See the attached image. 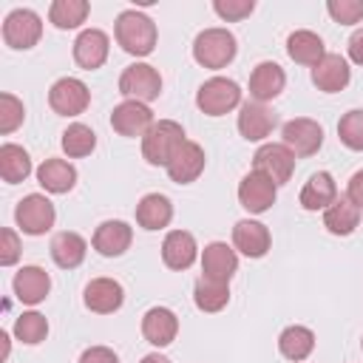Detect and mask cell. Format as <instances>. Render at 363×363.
Listing matches in <instances>:
<instances>
[{"mask_svg": "<svg viewBox=\"0 0 363 363\" xmlns=\"http://www.w3.org/2000/svg\"><path fill=\"white\" fill-rule=\"evenodd\" d=\"M31 173V156L20 147V145H11L6 142L0 147V176L6 184H17V182H26Z\"/></svg>", "mask_w": 363, "mask_h": 363, "instance_id": "cell-32", "label": "cell"}, {"mask_svg": "<svg viewBox=\"0 0 363 363\" xmlns=\"http://www.w3.org/2000/svg\"><path fill=\"white\" fill-rule=\"evenodd\" d=\"M349 60L363 65V28H357L352 37H349Z\"/></svg>", "mask_w": 363, "mask_h": 363, "instance_id": "cell-44", "label": "cell"}, {"mask_svg": "<svg viewBox=\"0 0 363 363\" xmlns=\"http://www.w3.org/2000/svg\"><path fill=\"white\" fill-rule=\"evenodd\" d=\"M40 37H43V20L31 9H14L3 20V43L9 48H17V51L34 48Z\"/></svg>", "mask_w": 363, "mask_h": 363, "instance_id": "cell-6", "label": "cell"}, {"mask_svg": "<svg viewBox=\"0 0 363 363\" xmlns=\"http://www.w3.org/2000/svg\"><path fill=\"white\" fill-rule=\"evenodd\" d=\"M88 11H91V6L85 0H54L48 9V20L57 28L68 31V28H79L85 23Z\"/></svg>", "mask_w": 363, "mask_h": 363, "instance_id": "cell-34", "label": "cell"}, {"mask_svg": "<svg viewBox=\"0 0 363 363\" xmlns=\"http://www.w3.org/2000/svg\"><path fill=\"white\" fill-rule=\"evenodd\" d=\"M79 363H119V357L108 346H91L79 354Z\"/></svg>", "mask_w": 363, "mask_h": 363, "instance_id": "cell-42", "label": "cell"}, {"mask_svg": "<svg viewBox=\"0 0 363 363\" xmlns=\"http://www.w3.org/2000/svg\"><path fill=\"white\" fill-rule=\"evenodd\" d=\"M130 241H133V230H130L128 221H119V218L102 221V224L94 230V238H91L94 250H96L99 255H105V258H119V255H125L128 247H130Z\"/></svg>", "mask_w": 363, "mask_h": 363, "instance_id": "cell-15", "label": "cell"}, {"mask_svg": "<svg viewBox=\"0 0 363 363\" xmlns=\"http://www.w3.org/2000/svg\"><path fill=\"white\" fill-rule=\"evenodd\" d=\"M360 346H363V340H360Z\"/></svg>", "mask_w": 363, "mask_h": 363, "instance_id": "cell-47", "label": "cell"}, {"mask_svg": "<svg viewBox=\"0 0 363 363\" xmlns=\"http://www.w3.org/2000/svg\"><path fill=\"white\" fill-rule=\"evenodd\" d=\"M60 145H62V150H65L68 159H82V156H88V153L96 147V133H94L88 125L74 122V125H68V128L62 130Z\"/></svg>", "mask_w": 363, "mask_h": 363, "instance_id": "cell-35", "label": "cell"}, {"mask_svg": "<svg viewBox=\"0 0 363 363\" xmlns=\"http://www.w3.org/2000/svg\"><path fill=\"white\" fill-rule=\"evenodd\" d=\"M349 79H352V68H349L346 57H340V54H326V57L312 68V82H315V88L323 91V94H337V91H343V88L349 85Z\"/></svg>", "mask_w": 363, "mask_h": 363, "instance_id": "cell-22", "label": "cell"}, {"mask_svg": "<svg viewBox=\"0 0 363 363\" xmlns=\"http://www.w3.org/2000/svg\"><path fill=\"white\" fill-rule=\"evenodd\" d=\"M238 269V255L230 244L224 241H210L201 252V272L204 278L210 281H221V284H230V278L235 275Z\"/></svg>", "mask_w": 363, "mask_h": 363, "instance_id": "cell-19", "label": "cell"}, {"mask_svg": "<svg viewBox=\"0 0 363 363\" xmlns=\"http://www.w3.org/2000/svg\"><path fill=\"white\" fill-rule=\"evenodd\" d=\"M37 182H40V187H45L48 193H68V190H74V184H77V167L71 164V162H65V159H45L40 167H37Z\"/></svg>", "mask_w": 363, "mask_h": 363, "instance_id": "cell-28", "label": "cell"}, {"mask_svg": "<svg viewBox=\"0 0 363 363\" xmlns=\"http://www.w3.org/2000/svg\"><path fill=\"white\" fill-rule=\"evenodd\" d=\"M48 105L60 116H79L91 105V91L82 79L77 77H62L51 85L48 91Z\"/></svg>", "mask_w": 363, "mask_h": 363, "instance_id": "cell-8", "label": "cell"}, {"mask_svg": "<svg viewBox=\"0 0 363 363\" xmlns=\"http://www.w3.org/2000/svg\"><path fill=\"white\" fill-rule=\"evenodd\" d=\"M196 255H199V247H196L193 233H187V230H170L164 235V241H162V261H164V267L182 272V269L193 267Z\"/></svg>", "mask_w": 363, "mask_h": 363, "instance_id": "cell-24", "label": "cell"}, {"mask_svg": "<svg viewBox=\"0 0 363 363\" xmlns=\"http://www.w3.org/2000/svg\"><path fill=\"white\" fill-rule=\"evenodd\" d=\"M275 113L261 105V102H244L238 108V133L247 139V142H261L272 133L275 128Z\"/></svg>", "mask_w": 363, "mask_h": 363, "instance_id": "cell-23", "label": "cell"}, {"mask_svg": "<svg viewBox=\"0 0 363 363\" xmlns=\"http://www.w3.org/2000/svg\"><path fill=\"white\" fill-rule=\"evenodd\" d=\"M122 301H125V289H122V284L113 281V278H94V281H88L85 289H82V303H85V309H91V312H96V315H111V312H116V309L122 306Z\"/></svg>", "mask_w": 363, "mask_h": 363, "instance_id": "cell-13", "label": "cell"}, {"mask_svg": "<svg viewBox=\"0 0 363 363\" xmlns=\"http://www.w3.org/2000/svg\"><path fill=\"white\" fill-rule=\"evenodd\" d=\"M281 136H284V145H286L295 156H301V159L315 156V153L320 150V145H323V128H320L315 119H309V116H295V119H289V122L281 128Z\"/></svg>", "mask_w": 363, "mask_h": 363, "instance_id": "cell-9", "label": "cell"}, {"mask_svg": "<svg viewBox=\"0 0 363 363\" xmlns=\"http://www.w3.org/2000/svg\"><path fill=\"white\" fill-rule=\"evenodd\" d=\"M196 105L201 113L207 116H224L230 113L233 108L241 105V88L235 79H227V77H210L207 82L199 85L196 91Z\"/></svg>", "mask_w": 363, "mask_h": 363, "instance_id": "cell-4", "label": "cell"}, {"mask_svg": "<svg viewBox=\"0 0 363 363\" xmlns=\"http://www.w3.org/2000/svg\"><path fill=\"white\" fill-rule=\"evenodd\" d=\"M14 221L26 235H45L57 221V210L43 193H28L17 201Z\"/></svg>", "mask_w": 363, "mask_h": 363, "instance_id": "cell-5", "label": "cell"}, {"mask_svg": "<svg viewBox=\"0 0 363 363\" xmlns=\"http://www.w3.org/2000/svg\"><path fill=\"white\" fill-rule=\"evenodd\" d=\"M153 111L145 105V102H136V99H125L119 102L113 111H111V128L119 133V136H145L153 125Z\"/></svg>", "mask_w": 363, "mask_h": 363, "instance_id": "cell-12", "label": "cell"}, {"mask_svg": "<svg viewBox=\"0 0 363 363\" xmlns=\"http://www.w3.org/2000/svg\"><path fill=\"white\" fill-rule=\"evenodd\" d=\"M326 11L340 26H354L363 20V0H329Z\"/></svg>", "mask_w": 363, "mask_h": 363, "instance_id": "cell-39", "label": "cell"}, {"mask_svg": "<svg viewBox=\"0 0 363 363\" xmlns=\"http://www.w3.org/2000/svg\"><path fill=\"white\" fill-rule=\"evenodd\" d=\"M142 363H170L164 354H159V352H153V354H145L142 357Z\"/></svg>", "mask_w": 363, "mask_h": 363, "instance_id": "cell-45", "label": "cell"}, {"mask_svg": "<svg viewBox=\"0 0 363 363\" xmlns=\"http://www.w3.org/2000/svg\"><path fill=\"white\" fill-rule=\"evenodd\" d=\"M275 196H278V184L264 176L261 170H250L241 184H238V201L247 213H267L272 204H275Z\"/></svg>", "mask_w": 363, "mask_h": 363, "instance_id": "cell-11", "label": "cell"}, {"mask_svg": "<svg viewBox=\"0 0 363 363\" xmlns=\"http://www.w3.org/2000/svg\"><path fill=\"white\" fill-rule=\"evenodd\" d=\"M119 94L128 96V99H136V102H153L159 94H162V77L153 65L147 62H133L122 71L119 77Z\"/></svg>", "mask_w": 363, "mask_h": 363, "instance_id": "cell-7", "label": "cell"}, {"mask_svg": "<svg viewBox=\"0 0 363 363\" xmlns=\"http://www.w3.org/2000/svg\"><path fill=\"white\" fill-rule=\"evenodd\" d=\"M11 289L17 295L20 303H28V306H37L40 301H45V295L51 292V278L43 267L37 264H28V267H20L14 272V281H11Z\"/></svg>", "mask_w": 363, "mask_h": 363, "instance_id": "cell-18", "label": "cell"}, {"mask_svg": "<svg viewBox=\"0 0 363 363\" xmlns=\"http://www.w3.org/2000/svg\"><path fill=\"white\" fill-rule=\"evenodd\" d=\"M360 224V210L346 199L340 196L332 207L323 210V227L332 233V235H352Z\"/></svg>", "mask_w": 363, "mask_h": 363, "instance_id": "cell-31", "label": "cell"}, {"mask_svg": "<svg viewBox=\"0 0 363 363\" xmlns=\"http://www.w3.org/2000/svg\"><path fill=\"white\" fill-rule=\"evenodd\" d=\"M142 335L147 343L153 346H170L179 335V318L173 309L167 306H150L145 315H142Z\"/></svg>", "mask_w": 363, "mask_h": 363, "instance_id": "cell-20", "label": "cell"}, {"mask_svg": "<svg viewBox=\"0 0 363 363\" xmlns=\"http://www.w3.org/2000/svg\"><path fill=\"white\" fill-rule=\"evenodd\" d=\"M213 11L227 23H238V20H244L255 11V3L252 0H216Z\"/></svg>", "mask_w": 363, "mask_h": 363, "instance_id": "cell-40", "label": "cell"}, {"mask_svg": "<svg viewBox=\"0 0 363 363\" xmlns=\"http://www.w3.org/2000/svg\"><path fill=\"white\" fill-rule=\"evenodd\" d=\"M17 258H20V238L11 227H3L0 230V264L11 267V264H17Z\"/></svg>", "mask_w": 363, "mask_h": 363, "instance_id": "cell-41", "label": "cell"}, {"mask_svg": "<svg viewBox=\"0 0 363 363\" xmlns=\"http://www.w3.org/2000/svg\"><path fill=\"white\" fill-rule=\"evenodd\" d=\"M346 199H349L357 210H363V170L352 173L349 184H346Z\"/></svg>", "mask_w": 363, "mask_h": 363, "instance_id": "cell-43", "label": "cell"}, {"mask_svg": "<svg viewBox=\"0 0 363 363\" xmlns=\"http://www.w3.org/2000/svg\"><path fill=\"white\" fill-rule=\"evenodd\" d=\"M269 244H272V235H269L267 224L252 221V218L235 221V227H233V247L241 255H247V258H264L269 252Z\"/></svg>", "mask_w": 363, "mask_h": 363, "instance_id": "cell-17", "label": "cell"}, {"mask_svg": "<svg viewBox=\"0 0 363 363\" xmlns=\"http://www.w3.org/2000/svg\"><path fill=\"white\" fill-rule=\"evenodd\" d=\"M193 303L201 312H221L230 303V284L221 281H210V278H199L193 286Z\"/></svg>", "mask_w": 363, "mask_h": 363, "instance_id": "cell-33", "label": "cell"}, {"mask_svg": "<svg viewBox=\"0 0 363 363\" xmlns=\"http://www.w3.org/2000/svg\"><path fill=\"white\" fill-rule=\"evenodd\" d=\"M337 136L349 150H363V108L346 111L337 122Z\"/></svg>", "mask_w": 363, "mask_h": 363, "instance_id": "cell-37", "label": "cell"}, {"mask_svg": "<svg viewBox=\"0 0 363 363\" xmlns=\"http://www.w3.org/2000/svg\"><path fill=\"white\" fill-rule=\"evenodd\" d=\"M312 349H315V332L309 326H298V323L286 326L281 332V337H278V352L286 360L301 363V360H306L312 354Z\"/></svg>", "mask_w": 363, "mask_h": 363, "instance_id": "cell-30", "label": "cell"}, {"mask_svg": "<svg viewBox=\"0 0 363 363\" xmlns=\"http://www.w3.org/2000/svg\"><path fill=\"white\" fill-rule=\"evenodd\" d=\"M113 37L122 45V51H128L133 57H147V54H153L159 34H156V23L147 14H142L136 9H128L116 17Z\"/></svg>", "mask_w": 363, "mask_h": 363, "instance_id": "cell-1", "label": "cell"}, {"mask_svg": "<svg viewBox=\"0 0 363 363\" xmlns=\"http://www.w3.org/2000/svg\"><path fill=\"white\" fill-rule=\"evenodd\" d=\"M173 221V201L164 193H147L136 204V224L142 230H164Z\"/></svg>", "mask_w": 363, "mask_h": 363, "instance_id": "cell-26", "label": "cell"}, {"mask_svg": "<svg viewBox=\"0 0 363 363\" xmlns=\"http://www.w3.org/2000/svg\"><path fill=\"white\" fill-rule=\"evenodd\" d=\"M51 258L57 267L62 269H77L82 261H85V252H88V244L79 233H71V230H62L51 238Z\"/></svg>", "mask_w": 363, "mask_h": 363, "instance_id": "cell-29", "label": "cell"}, {"mask_svg": "<svg viewBox=\"0 0 363 363\" xmlns=\"http://www.w3.org/2000/svg\"><path fill=\"white\" fill-rule=\"evenodd\" d=\"M284 85H286V74H284V68L278 62L264 60L250 74V96H252V102H261V105L272 102L284 91Z\"/></svg>", "mask_w": 363, "mask_h": 363, "instance_id": "cell-21", "label": "cell"}, {"mask_svg": "<svg viewBox=\"0 0 363 363\" xmlns=\"http://www.w3.org/2000/svg\"><path fill=\"white\" fill-rule=\"evenodd\" d=\"M252 170H261L264 176H269L278 187L281 184H286L289 179H292V173H295V153L281 142V145H275V142H269V145H261L258 150H255V156H252Z\"/></svg>", "mask_w": 363, "mask_h": 363, "instance_id": "cell-10", "label": "cell"}, {"mask_svg": "<svg viewBox=\"0 0 363 363\" xmlns=\"http://www.w3.org/2000/svg\"><path fill=\"white\" fill-rule=\"evenodd\" d=\"M286 54H289L292 62H298V65H312V68H315V65L326 57V48H323V40H320L315 31L298 28V31H292V34L286 37Z\"/></svg>", "mask_w": 363, "mask_h": 363, "instance_id": "cell-27", "label": "cell"}, {"mask_svg": "<svg viewBox=\"0 0 363 363\" xmlns=\"http://www.w3.org/2000/svg\"><path fill=\"white\" fill-rule=\"evenodd\" d=\"M108 51H111V40L105 31L99 28H85L79 31V37L74 40V60L79 68L85 71H96L105 65L108 60Z\"/></svg>", "mask_w": 363, "mask_h": 363, "instance_id": "cell-16", "label": "cell"}, {"mask_svg": "<svg viewBox=\"0 0 363 363\" xmlns=\"http://www.w3.org/2000/svg\"><path fill=\"white\" fill-rule=\"evenodd\" d=\"M235 51H238L235 34L227 28H204L193 40V60L210 71L230 65L235 60Z\"/></svg>", "mask_w": 363, "mask_h": 363, "instance_id": "cell-2", "label": "cell"}, {"mask_svg": "<svg viewBox=\"0 0 363 363\" xmlns=\"http://www.w3.org/2000/svg\"><path fill=\"white\" fill-rule=\"evenodd\" d=\"M0 340H3V357H6V354H9V335L0 332Z\"/></svg>", "mask_w": 363, "mask_h": 363, "instance_id": "cell-46", "label": "cell"}, {"mask_svg": "<svg viewBox=\"0 0 363 363\" xmlns=\"http://www.w3.org/2000/svg\"><path fill=\"white\" fill-rule=\"evenodd\" d=\"M204 162H207V156H204V147L199 145V142H184L176 153H173V159L167 162V176H170V182H176V184H190V182H196L199 176H201V170H204Z\"/></svg>", "mask_w": 363, "mask_h": 363, "instance_id": "cell-14", "label": "cell"}, {"mask_svg": "<svg viewBox=\"0 0 363 363\" xmlns=\"http://www.w3.org/2000/svg\"><path fill=\"white\" fill-rule=\"evenodd\" d=\"M298 201H301V207H303V210H309V213L332 207V204L337 201V184H335L332 173H326V170L312 173V176H309V182L301 187Z\"/></svg>", "mask_w": 363, "mask_h": 363, "instance_id": "cell-25", "label": "cell"}, {"mask_svg": "<svg viewBox=\"0 0 363 363\" xmlns=\"http://www.w3.org/2000/svg\"><path fill=\"white\" fill-rule=\"evenodd\" d=\"M45 335H48V320H45V315H40V312H23V315L14 320V337H17L20 343H26V346L43 343Z\"/></svg>", "mask_w": 363, "mask_h": 363, "instance_id": "cell-36", "label": "cell"}, {"mask_svg": "<svg viewBox=\"0 0 363 363\" xmlns=\"http://www.w3.org/2000/svg\"><path fill=\"white\" fill-rule=\"evenodd\" d=\"M26 119V108L14 94H0V133H14Z\"/></svg>", "mask_w": 363, "mask_h": 363, "instance_id": "cell-38", "label": "cell"}, {"mask_svg": "<svg viewBox=\"0 0 363 363\" xmlns=\"http://www.w3.org/2000/svg\"><path fill=\"white\" fill-rule=\"evenodd\" d=\"M184 128L173 119H159L150 125V130L142 136V156L147 164L153 167H167V162L173 159V153L184 145Z\"/></svg>", "mask_w": 363, "mask_h": 363, "instance_id": "cell-3", "label": "cell"}]
</instances>
